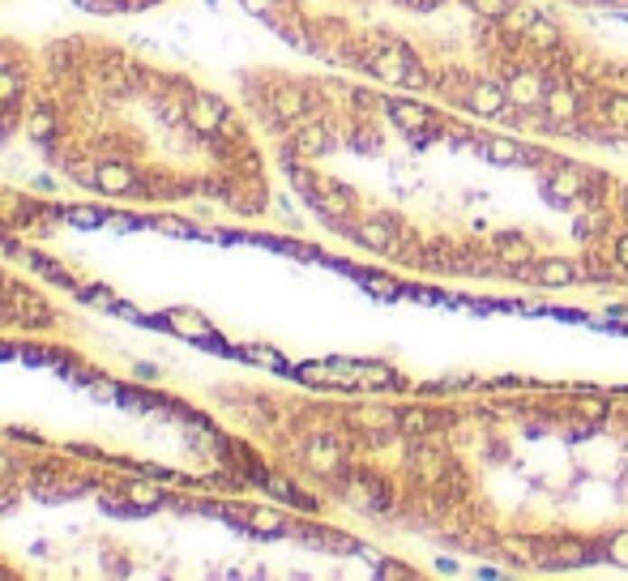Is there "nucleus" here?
I'll return each instance as SVG.
<instances>
[{
    "mask_svg": "<svg viewBox=\"0 0 628 581\" xmlns=\"http://www.w3.org/2000/svg\"><path fill=\"white\" fill-rule=\"evenodd\" d=\"M615 261H620V270L628 274V235H620V240H615Z\"/></svg>",
    "mask_w": 628,
    "mask_h": 581,
    "instance_id": "30",
    "label": "nucleus"
},
{
    "mask_svg": "<svg viewBox=\"0 0 628 581\" xmlns=\"http://www.w3.org/2000/svg\"><path fill=\"white\" fill-rule=\"evenodd\" d=\"M466 107L475 115H500L504 107H509V90L500 86V81H475L466 90Z\"/></svg>",
    "mask_w": 628,
    "mask_h": 581,
    "instance_id": "7",
    "label": "nucleus"
},
{
    "mask_svg": "<svg viewBox=\"0 0 628 581\" xmlns=\"http://www.w3.org/2000/svg\"><path fill=\"white\" fill-rule=\"evenodd\" d=\"M295 180H300L304 197L325 214V218H342V214H351V193H346L342 184H334V180H312V176H304V171H300Z\"/></svg>",
    "mask_w": 628,
    "mask_h": 581,
    "instance_id": "3",
    "label": "nucleus"
},
{
    "mask_svg": "<svg viewBox=\"0 0 628 581\" xmlns=\"http://www.w3.org/2000/svg\"><path fill=\"white\" fill-rule=\"evenodd\" d=\"M274 112L278 115H304V95H300V90H291V86L274 90Z\"/></svg>",
    "mask_w": 628,
    "mask_h": 581,
    "instance_id": "20",
    "label": "nucleus"
},
{
    "mask_svg": "<svg viewBox=\"0 0 628 581\" xmlns=\"http://www.w3.org/2000/svg\"><path fill=\"white\" fill-rule=\"evenodd\" d=\"M509 103H522V107H534V103H543V81L539 78H531V73H517V78H509Z\"/></svg>",
    "mask_w": 628,
    "mask_h": 581,
    "instance_id": "12",
    "label": "nucleus"
},
{
    "mask_svg": "<svg viewBox=\"0 0 628 581\" xmlns=\"http://www.w3.org/2000/svg\"><path fill=\"white\" fill-rule=\"evenodd\" d=\"M398 428H402L406 436L428 432V428H432V415H428V410H402V415H398Z\"/></svg>",
    "mask_w": 628,
    "mask_h": 581,
    "instance_id": "22",
    "label": "nucleus"
},
{
    "mask_svg": "<svg viewBox=\"0 0 628 581\" xmlns=\"http://www.w3.org/2000/svg\"><path fill=\"white\" fill-rule=\"evenodd\" d=\"M162 504V487L154 484H133L129 487V509L133 513H150V509H159Z\"/></svg>",
    "mask_w": 628,
    "mask_h": 581,
    "instance_id": "15",
    "label": "nucleus"
},
{
    "mask_svg": "<svg viewBox=\"0 0 628 581\" xmlns=\"http://www.w3.org/2000/svg\"><path fill=\"white\" fill-rule=\"evenodd\" d=\"M620 201H624V214H628V189H624V197H620Z\"/></svg>",
    "mask_w": 628,
    "mask_h": 581,
    "instance_id": "35",
    "label": "nucleus"
},
{
    "mask_svg": "<svg viewBox=\"0 0 628 581\" xmlns=\"http://www.w3.org/2000/svg\"><path fill=\"white\" fill-rule=\"evenodd\" d=\"M595 560V543H586V539H573V534H564L551 543V565L556 568H581Z\"/></svg>",
    "mask_w": 628,
    "mask_h": 581,
    "instance_id": "9",
    "label": "nucleus"
},
{
    "mask_svg": "<svg viewBox=\"0 0 628 581\" xmlns=\"http://www.w3.org/2000/svg\"><path fill=\"white\" fill-rule=\"evenodd\" d=\"M0 248H5V253H17V248H14V240H5V235H0Z\"/></svg>",
    "mask_w": 628,
    "mask_h": 581,
    "instance_id": "33",
    "label": "nucleus"
},
{
    "mask_svg": "<svg viewBox=\"0 0 628 581\" xmlns=\"http://www.w3.org/2000/svg\"><path fill=\"white\" fill-rule=\"evenodd\" d=\"M466 5H470V9H475L479 17H492V22H500V17L513 9V0H466Z\"/></svg>",
    "mask_w": 628,
    "mask_h": 581,
    "instance_id": "23",
    "label": "nucleus"
},
{
    "mask_svg": "<svg viewBox=\"0 0 628 581\" xmlns=\"http://www.w3.org/2000/svg\"><path fill=\"white\" fill-rule=\"evenodd\" d=\"M26 133H31L34 142H51V133H56V115L48 107H39V112L26 120Z\"/></svg>",
    "mask_w": 628,
    "mask_h": 581,
    "instance_id": "19",
    "label": "nucleus"
},
{
    "mask_svg": "<svg viewBox=\"0 0 628 581\" xmlns=\"http://www.w3.org/2000/svg\"><path fill=\"white\" fill-rule=\"evenodd\" d=\"M167 325L176 329L180 338L214 342V329H209V321H206V317H197V312H184V308H176V312H167Z\"/></svg>",
    "mask_w": 628,
    "mask_h": 581,
    "instance_id": "10",
    "label": "nucleus"
},
{
    "mask_svg": "<svg viewBox=\"0 0 628 581\" xmlns=\"http://www.w3.org/2000/svg\"><path fill=\"white\" fill-rule=\"evenodd\" d=\"M5 470H9V462H5V457H0V475H5Z\"/></svg>",
    "mask_w": 628,
    "mask_h": 581,
    "instance_id": "34",
    "label": "nucleus"
},
{
    "mask_svg": "<svg viewBox=\"0 0 628 581\" xmlns=\"http://www.w3.org/2000/svg\"><path fill=\"white\" fill-rule=\"evenodd\" d=\"M603 112L615 129H628V95H607L603 98Z\"/></svg>",
    "mask_w": 628,
    "mask_h": 581,
    "instance_id": "21",
    "label": "nucleus"
},
{
    "mask_svg": "<svg viewBox=\"0 0 628 581\" xmlns=\"http://www.w3.org/2000/svg\"><path fill=\"white\" fill-rule=\"evenodd\" d=\"M184 115H189V124H193L197 133H223L231 120H226V107L218 103L214 95H193L189 98V107H184Z\"/></svg>",
    "mask_w": 628,
    "mask_h": 581,
    "instance_id": "6",
    "label": "nucleus"
},
{
    "mask_svg": "<svg viewBox=\"0 0 628 581\" xmlns=\"http://www.w3.org/2000/svg\"><path fill=\"white\" fill-rule=\"evenodd\" d=\"M14 95H17V78L9 69H0V103H9Z\"/></svg>",
    "mask_w": 628,
    "mask_h": 581,
    "instance_id": "27",
    "label": "nucleus"
},
{
    "mask_svg": "<svg viewBox=\"0 0 628 581\" xmlns=\"http://www.w3.org/2000/svg\"><path fill=\"white\" fill-rule=\"evenodd\" d=\"M26 261H31V265H34V270H39V274H43V278H51V282H60V287H73V278H69L65 270H60V265H51V261H43V257H39V253H31V257H26Z\"/></svg>",
    "mask_w": 628,
    "mask_h": 581,
    "instance_id": "24",
    "label": "nucleus"
},
{
    "mask_svg": "<svg viewBox=\"0 0 628 581\" xmlns=\"http://www.w3.org/2000/svg\"><path fill=\"white\" fill-rule=\"evenodd\" d=\"M603 560H612V565L628 568V530H615L603 539Z\"/></svg>",
    "mask_w": 628,
    "mask_h": 581,
    "instance_id": "18",
    "label": "nucleus"
},
{
    "mask_svg": "<svg viewBox=\"0 0 628 581\" xmlns=\"http://www.w3.org/2000/svg\"><path fill=\"white\" fill-rule=\"evenodd\" d=\"M381 577H411V568H402V565H381Z\"/></svg>",
    "mask_w": 628,
    "mask_h": 581,
    "instance_id": "31",
    "label": "nucleus"
},
{
    "mask_svg": "<svg viewBox=\"0 0 628 581\" xmlns=\"http://www.w3.org/2000/svg\"><path fill=\"white\" fill-rule=\"evenodd\" d=\"M522 39H526V43H534V48H556V39H560V34H556V26H551L548 17L534 14V22L526 26V34H522Z\"/></svg>",
    "mask_w": 628,
    "mask_h": 581,
    "instance_id": "17",
    "label": "nucleus"
},
{
    "mask_svg": "<svg viewBox=\"0 0 628 581\" xmlns=\"http://www.w3.org/2000/svg\"><path fill=\"white\" fill-rule=\"evenodd\" d=\"M308 466L321 470V475H334V470L342 466V453L334 440H325V436H317L312 445H308Z\"/></svg>",
    "mask_w": 628,
    "mask_h": 581,
    "instance_id": "13",
    "label": "nucleus"
},
{
    "mask_svg": "<svg viewBox=\"0 0 628 581\" xmlns=\"http://www.w3.org/2000/svg\"><path fill=\"white\" fill-rule=\"evenodd\" d=\"M81 5H107V9H115V0H81Z\"/></svg>",
    "mask_w": 628,
    "mask_h": 581,
    "instance_id": "32",
    "label": "nucleus"
},
{
    "mask_svg": "<svg viewBox=\"0 0 628 581\" xmlns=\"http://www.w3.org/2000/svg\"><path fill=\"white\" fill-rule=\"evenodd\" d=\"M581 415H590V420H603V410H607V406H603V402H590V398H581Z\"/></svg>",
    "mask_w": 628,
    "mask_h": 581,
    "instance_id": "29",
    "label": "nucleus"
},
{
    "mask_svg": "<svg viewBox=\"0 0 628 581\" xmlns=\"http://www.w3.org/2000/svg\"><path fill=\"white\" fill-rule=\"evenodd\" d=\"M295 150H300V154H325V150H329V133H325V124H300V133H295Z\"/></svg>",
    "mask_w": 628,
    "mask_h": 581,
    "instance_id": "14",
    "label": "nucleus"
},
{
    "mask_svg": "<svg viewBox=\"0 0 628 581\" xmlns=\"http://www.w3.org/2000/svg\"><path fill=\"white\" fill-rule=\"evenodd\" d=\"M504 551H509V556H522V560H531L534 543H531V539H504Z\"/></svg>",
    "mask_w": 628,
    "mask_h": 581,
    "instance_id": "26",
    "label": "nucleus"
},
{
    "mask_svg": "<svg viewBox=\"0 0 628 581\" xmlns=\"http://www.w3.org/2000/svg\"><path fill=\"white\" fill-rule=\"evenodd\" d=\"M526 274H531L539 287H573V282H577V265H573V261H560V257H543V261H531Z\"/></svg>",
    "mask_w": 628,
    "mask_h": 581,
    "instance_id": "8",
    "label": "nucleus"
},
{
    "mask_svg": "<svg viewBox=\"0 0 628 581\" xmlns=\"http://www.w3.org/2000/svg\"><path fill=\"white\" fill-rule=\"evenodd\" d=\"M364 65H368L372 78L389 81V86H402V90H423V86H428L423 65H419L402 43H381V48H372L368 56H364Z\"/></svg>",
    "mask_w": 628,
    "mask_h": 581,
    "instance_id": "1",
    "label": "nucleus"
},
{
    "mask_svg": "<svg viewBox=\"0 0 628 581\" xmlns=\"http://www.w3.org/2000/svg\"><path fill=\"white\" fill-rule=\"evenodd\" d=\"M248 521H253L261 534H278V530H282V517H278V513H265V509H257V513L248 517Z\"/></svg>",
    "mask_w": 628,
    "mask_h": 581,
    "instance_id": "25",
    "label": "nucleus"
},
{
    "mask_svg": "<svg viewBox=\"0 0 628 581\" xmlns=\"http://www.w3.org/2000/svg\"><path fill=\"white\" fill-rule=\"evenodd\" d=\"M389 120L406 133V137H415L419 145L432 142V124H436V112H428L423 103H411V98H389L385 103Z\"/></svg>",
    "mask_w": 628,
    "mask_h": 581,
    "instance_id": "2",
    "label": "nucleus"
},
{
    "mask_svg": "<svg viewBox=\"0 0 628 581\" xmlns=\"http://www.w3.org/2000/svg\"><path fill=\"white\" fill-rule=\"evenodd\" d=\"M73 223H81V226H98V223H103V214H98V210H73Z\"/></svg>",
    "mask_w": 628,
    "mask_h": 581,
    "instance_id": "28",
    "label": "nucleus"
},
{
    "mask_svg": "<svg viewBox=\"0 0 628 581\" xmlns=\"http://www.w3.org/2000/svg\"><path fill=\"white\" fill-rule=\"evenodd\" d=\"M95 184H98V193L120 197V193H129L133 184H137V176H133L129 167H120V162H103V167L95 171Z\"/></svg>",
    "mask_w": 628,
    "mask_h": 581,
    "instance_id": "11",
    "label": "nucleus"
},
{
    "mask_svg": "<svg viewBox=\"0 0 628 581\" xmlns=\"http://www.w3.org/2000/svg\"><path fill=\"white\" fill-rule=\"evenodd\" d=\"M612 5H624V0H612Z\"/></svg>",
    "mask_w": 628,
    "mask_h": 581,
    "instance_id": "36",
    "label": "nucleus"
},
{
    "mask_svg": "<svg viewBox=\"0 0 628 581\" xmlns=\"http://www.w3.org/2000/svg\"><path fill=\"white\" fill-rule=\"evenodd\" d=\"M496 257L509 261V265H526L531 248H526V240H517V235H496Z\"/></svg>",
    "mask_w": 628,
    "mask_h": 581,
    "instance_id": "16",
    "label": "nucleus"
},
{
    "mask_svg": "<svg viewBox=\"0 0 628 581\" xmlns=\"http://www.w3.org/2000/svg\"><path fill=\"white\" fill-rule=\"evenodd\" d=\"M355 240L376 248V253H398L402 248V235H398V223L385 218V214H372V218H359L355 223Z\"/></svg>",
    "mask_w": 628,
    "mask_h": 581,
    "instance_id": "4",
    "label": "nucleus"
},
{
    "mask_svg": "<svg viewBox=\"0 0 628 581\" xmlns=\"http://www.w3.org/2000/svg\"><path fill=\"white\" fill-rule=\"evenodd\" d=\"M479 154L487 162H496V167H531V162H539V154H534L531 145H517L513 137H484Z\"/></svg>",
    "mask_w": 628,
    "mask_h": 581,
    "instance_id": "5",
    "label": "nucleus"
}]
</instances>
